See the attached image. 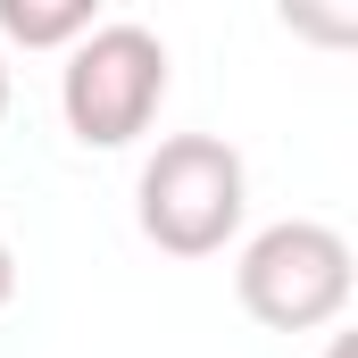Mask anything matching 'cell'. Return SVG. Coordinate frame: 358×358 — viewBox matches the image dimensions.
Wrapping results in <instances>:
<instances>
[{
  "label": "cell",
  "mask_w": 358,
  "mask_h": 358,
  "mask_svg": "<svg viewBox=\"0 0 358 358\" xmlns=\"http://www.w3.org/2000/svg\"><path fill=\"white\" fill-rule=\"evenodd\" d=\"M242 208H250L242 150L217 142V134H167V142L142 159L134 217H142V234H150L167 259H217V250L242 234Z\"/></svg>",
  "instance_id": "cell-1"
},
{
  "label": "cell",
  "mask_w": 358,
  "mask_h": 358,
  "mask_svg": "<svg viewBox=\"0 0 358 358\" xmlns=\"http://www.w3.org/2000/svg\"><path fill=\"white\" fill-rule=\"evenodd\" d=\"M159 100H167V42L134 17L92 25L59 67V108L84 150H125L134 134H150Z\"/></svg>",
  "instance_id": "cell-2"
},
{
  "label": "cell",
  "mask_w": 358,
  "mask_h": 358,
  "mask_svg": "<svg viewBox=\"0 0 358 358\" xmlns=\"http://www.w3.org/2000/svg\"><path fill=\"white\" fill-rule=\"evenodd\" d=\"M350 283H358V259L350 242L317 217H283L267 234H250L242 267H234V292L242 308L267 325V334H317L350 308Z\"/></svg>",
  "instance_id": "cell-3"
},
{
  "label": "cell",
  "mask_w": 358,
  "mask_h": 358,
  "mask_svg": "<svg viewBox=\"0 0 358 358\" xmlns=\"http://www.w3.org/2000/svg\"><path fill=\"white\" fill-rule=\"evenodd\" d=\"M92 25V0H0V42L17 50H76Z\"/></svg>",
  "instance_id": "cell-4"
},
{
  "label": "cell",
  "mask_w": 358,
  "mask_h": 358,
  "mask_svg": "<svg viewBox=\"0 0 358 358\" xmlns=\"http://www.w3.org/2000/svg\"><path fill=\"white\" fill-rule=\"evenodd\" d=\"M8 300H17V250L0 242V308H8Z\"/></svg>",
  "instance_id": "cell-5"
},
{
  "label": "cell",
  "mask_w": 358,
  "mask_h": 358,
  "mask_svg": "<svg viewBox=\"0 0 358 358\" xmlns=\"http://www.w3.org/2000/svg\"><path fill=\"white\" fill-rule=\"evenodd\" d=\"M325 358H358V334H334V350Z\"/></svg>",
  "instance_id": "cell-6"
},
{
  "label": "cell",
  "mask_w": 358,
  "mask_h": 358,
  "mask_svg": "<svg viewBox=\"0 0 358 358\" xmlns=\"http://www.w3.org/2000/svg\"><path fill=\"white\" fill-rule=\"evenodd\" d=\"M0 117H8V59H0Z\"/></svg>",
  "instance_id": "cell-7"
}]
</instances>
